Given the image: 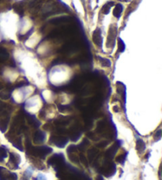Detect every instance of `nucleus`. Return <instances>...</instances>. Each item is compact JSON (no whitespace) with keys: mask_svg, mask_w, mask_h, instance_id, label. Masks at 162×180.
<instances>
[{"mask_svg":"<svg viewBox=\"0 0 162 180\" xmlns=\"http://www.w3.org/2000/svg\"><path fill=\"white\" fill-rule=\"evenodd\" d=\"M80 161H81V163L85 164L86 166H88V162H87V160H86V156L83 155V154H80Z\"/></svg>","mask_w":162,"mask_h":180,"instance_id":"14","label":"nucleus"},{"mask_svg":"<svg viewBox=\"0 0 162 180\" xmlns=\"http://www.w3.org/2000/svg\"><path fill=\"white\" fill-rule=\"evenodd\" d=\"M136 148L140 153H143L145 148V144L144 143V141H142V140H138L137 141V144H136Z\"/></svg>","mask_w":162,"mask_h":180,"instance_id":"4","label":"nucleus"},{"mask_svg":"<svg viewBox=\"0 0 162 180\" xmlns=\"http://www.w3.org/2000/svg\"><path fill=\"white\" fill-rule=\"evenodd\" d=\"M0 97L3 99H8L9 97H10V93L6 91L3 92V93H0Z\"/></svg>","mask_w":162,"mask_h":180,"instance_id":"15","label":"nucleus"},{"mask_svg":"<svg viewBox=\"0 0 162 180\" xmlns=\"http://www.w3.org/2000/svg\"><path fill=\"white\" fill-rule=\"evenodd\" d=\"M93 41L96 46L101 47L102 46V43H103V39L101 37V30L97 29L93 33Z\"/></svg>","mask_w":162,"mask_h":180,"instance_id":"1","label":"nucleus"},{"mask_svg":"<svg viewBox=\"0 0 162 180\" xmlns=\"http://www.w3.org/2000/svg\"><path fill=\"white\" fill-rule=\"evenodd\" d=\"M40 2H41V0H32L30 3V8L36 7V6H37L39 5Z\"/></svg>","mask_w":162,"mask_h":180,"instance_id":"12","label":"nucleus"},{"mask_svg":"<svg viewBox=\"0 0 162 180\" xmlns=\"http://www.w3.org/2000/svg\"><path fill=\"white\" fill-rule=\"evenodd\" d=\"M3 89V85L2 84L1 82H0V90H1V89Z\"/></svg>","mask_w":162,"mask_h":180,"instance_id":"20","label":"nucleus"},{"mask_svg":"<svg viewBox=\"0 0 162 180\" xmlns=\"http://www.w3.org/2000/svg\"><path fill=\"white\" fill-rule=\"evenodd\" d=\"M6 127H7V120L0 121V131L2 132H5Z\"/></svg>","mask_w":162,"mask_h":180,"instance_id":"10","label":"nucleus"},{"mask_svg":"<svg viewBox=\"0 0 162 180\" xmlns=\"http://www.w3.org/2000/svg\"><path fill=\"white\" fill-rule=\"evenodd\" d=\"M6 156H7V154H6V151L5 148H3V147H0V162H2L3 159L6 157Z\"/></svg>","mask_w":162,"mask_h":180,"instance_id":"11","label":"nucleus"},{"mask_svg":"<svg viewBox=\"0 0 162 180\" xmlns=\"http://www.w3.org/2000/svg\"><path fill=\"white\" fill-rule=\"evenodd\" d=\"M156 136H157V138H156V139H157V140H159L160 138H161V130L157 131V133H156V134H155V137H156Z\"/></svg>","mask_w":162,"mask_h":180,"instance_id":"17","label":"nucleus"},{"mask_svg":"<svg viewBox=\"0 0 162 180\" xmlns=\"http://www.w3.org/2000/svg\"><path fill=\"white\" fill-rule=\"evenodd\" d=\"M8 58H9V53L3 47H0V62H4L7 60Z\"/></svg>","mask_w":162,"mask_h":180,"instance_id":"2","label":"nucleus"},{"mask_svg":"<svg viewBox=\"0 0 162 180\" xmlns=\"http://www.w3.org/2000/svg\"><path fill=\"white\" fill-rule=\"evenodd\" d=\"M118 46L120 52H123V51H124V49H125V45H124V43H123V41L121 39H119Z\"/></svg>","mask_w":162,"mask_h":180,"instance_id":"13","label":"nucleus"},{"mask_svg":"<svg viewBox=\"0 0 162 180\" xmlns=\"http://www.w3.org/2000/svg\"><path fill=\"white\" fill-rule=\"evenodd\" d=\"M122 12H123V6L121 5V4H117V5L115 6L114 10H113V15L115 17L119 18L121 16Z\"/></svg>","mask_w":162,"mask_h":180,"instance_id":"3","label":"nucleus"},{"mask_svg":"<svg viewBox=\"0 0 162 180\" xmlns=\"http://www.w3.org/2000/svg\"><path fill=\"white\" fill-rule=\"evenodd\" d=\"M107 144H108V142H107V141H103L102 143L98 144V145H97V146H99V147H103V146H105Z\"/></svg>","mask_w":162,"mask_h":180,"instance_id":"18","label":"nucleus"},{"mask_svg":"<svg viewBox=\"0 0 162 180\" xmlns=\"http://www.w3.org/2000/svg\"><path fill=\"white\" fill-rule=\"evenodd\" d=\"M117 161L118 162H120V163H123V161H124V156H119L118 158H117Z\"/></svg>","mask_w":162,"mask_h":180,"instance_id":"16","label":"nucleus"},{"mask_svg":"<svg viewBox=\"0 0 162 180\" xmlns=\"http://www.w3.org/2000/svg\"><path fill=\"white\" fill-rule=\"evenodd\" d=\"M96 180H103V179H102L101 176H97V178H96Z\"/></svg>","mask_w":162,"mask_h":180,"instance_id":"19","label":"nucleus"},{"mask_svg":"<svg viewBox=\"0 0 162 180\" xmlns=\"http://www.w3.org/2000/svg\"><path fill=\"white\" fill-rule=\"evenodd\" d=\"M113 4H114L113 3H107V4H105V5L103 6V8H102V10H101L102 13L104 14H108L109 11H110L111 6H112V5H113Z\"/></svg>","mask_w":162,"mask_h":180,"instance_id":"7","label":"nucleus"},{"mask_svg":"<svg viewBox=\"0 0 162 180\" xmlns=\"http://www.w3.org/2000/svg\"><path fill=\"white\" fill-rule=\"evenodd\" d=\"M22 180H26V179H25V178H24V179H23V178H22Z\"/></svg>","mask_w":162,"mask_h":180,"instance_id":"21","label":"nucleus"},{"mask_svg":"<svg viewBox=\"0 0 162 180\" xmlns=\"http://www.w3.org/2000/svg\"><path fill=\"white\" fill-rule=\"evenodd\" d=\"M96 153H97V150L94 149V148H91V149H89V150L88 151V156L89 161H92V160L95 157Z\"/></svg>","mask_w":162,"mask_h":180,"instance_id":"9","label":"nucleus"},{"mask_svg":"<svg viewBox=\"0 0 162 180\" xmlns=\"http://www.w3.org/2000/svg\"><path fill=\"white\" fill-rule=\"evenodd\" d=\"M69 21L68 17H57V18H54L50 21V22L52 24H59L61 22H65Z\"/></svg>","mask_w":162,"mask_h":180,"instance_id":"5","label":"nucleus"},{"mask_svg":"<svg viewBox=\"0 0 162 180\" xmlns=\"http://www.w3.org/2000/svg\"><path fill=\"white\" fill-rule=\"evenodd\" d=\"M14 9L15 11H16L17 14H19L20 15H22L23 14V13H24L23 7H22V6L21 5V4H19V3L14 4Z\"/></svg>","mask_w":162,"mask_h":180,"instance_id":"8","label":"nucleus"},{"mask_svg":"<svg viewBox=\"0 0 162 180\" xmlns=\"http://www.w3.org/2000/svg\"><path fill=\"white\" fill-rule=\"evenodd\" d=\"M99 60H100V62L101 64L104 67H108L111 66V61L109 59H105V58H102V57H98Z\"/></svg>","mask_w":162,"mask_h":180,"instance_id":"6","label":"nucleus"}]
</instances>
